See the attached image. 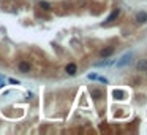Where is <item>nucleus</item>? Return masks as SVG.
I'll list each match as a JSON object with an SVG mask.
<instances>
[{"label": "nucleus", "instance_id": "f257e3e1", "mask_svg": "<svg viewBox=\"0 0 147 135\" xmlns=\"http://www.w3.org/2000/svg\"><path fill=\"white\" fill-rule=\"evenodd\" d=\"M131 60H133V52H125V54L120 57L119 60H117L116 67L117 69H123V67H127L131 64Z\"/></svg>", "mask_w": 147, "mask_h": 135}, {"label": "nucleus", "instance_id": "f03ea898", "mask_svg": "<svg viewBox=\"0 0 147 135\" xmlns=\"http://www.w3.org/2000/svg\"><path fill=\"white\" fill-rule=\"evenodd\" d=\"M134 21L139 22V24L147 22V13H146V11H138V13L134 14Z\"/></svg>", "mask_w": 147, "mask_h": 135}, {"label": "nucleus", "instance_id": "7ed1b4c3", "mask_svg": "<svg viewBox=\"0 0 147 135\" xmlns=\"http://www.w3.org/2000/svg\"><path fill=\"white\" fill-rule=\"evenodd\" d=\"M114 54V48H104L100 51V57H103V59H108V57H111V56Z\"/></svg>", "mask_w": 147, "mask_h": 135}, {"label": "nucleus", "instance_id": "20e7f679", "mask_svg": "<svg viewBox=\"0 0 147 135\" xmlns=\"http://www.w3.org/2000/svg\"><path fill=\"white\" fill-rule=\"evenodd\" d=\"M119 14H120V11L119 10H114L112 13L109 14V16L106 17V19H104V24H111V22H114L117 19V17H119Z\"/></svg>", "mask_w": 147, "mask_h": 135}, {"label": "nucleus", "instance_id": "39448f33", "mask_svg": "<svg viewBox=\"0 0 147 135\" xmlns=\"http://www.w3.org/2000/svg\"><path fill=\"white\" fill-rule=\"evenodd\" d=\"M17 69H19V72L21 73H29L30 72V64L29 62H25V60H22V62H19V65H17Z\"/></svg>", "mask_w": 147, "mask_h": 135}, {"label": "nucleus", "instance_id": "423d86ee", "mask_svg": "<svg viewBox=\"0 0 147 135\" xmlns=\"http://www.w3.org/2000/svg\"><path fill=\"white\" fill-rule=\"evenodd\" d=\"M65 72L68 73L70 76L76 75V72H78V67H76V64H68V65L65 67Z\"/></svg>", "mask_w": 147, "mask_h": 135}, {"label": "nucleus", "instance_id": "0eeeda50", "mask_svg": "<svg viewBox=\"0 0 147 135\" xmlns=\"http://www.w3.org/2000/svg\"><path fill=\"white\" fill-rule=\"evenodd\" d=\"M136 69H138V72H147V59H141L136 64Z\"/></svg>", "mask_w": 147, "mask_h": 135}, {"label": "nucleus", "instance_id": "6e6552de", "mask_svg": "<svg viewBox=\"0 0 147 135\" xmlns=\"http://www.w3.org/2000/svg\"><path fill=\"white\" fill-rule=\"evenodd\" d=\"M90 94H92V97L95 99V100H100V99H101V91L100 89H90Z\"/></svg>", "mask_w": 147, "mask_h": 135}, {"label": "nucleus", "instance_id": "1a4fd4ad", "mask_svg": "<svg viewBox=\"0 0 147 135\" xmlns=\"http://www.w3.org/2000/svg\"><path fill=\"white\" fill-rule=\"evenodd\" d=\"M40 7L41 8H43V10H45V11H49V10H51V3H48V2H40Z\"/></svg>", "mask_w": 147, "mask_h": 135}, {"label": "nucleus", "instance_id": "9d476101", "mask_svg": "<svg viewBox=\"0 0 147 135\" xmlns=\"http://www.w3.org/2000/svg\"><path fill=\"white\" fill-rule=\"evenodd\" d=\"M114 95H116V99H125V92H122V91H114Z\"/></svg>", "mask_w": 147, "mask_h": 135}, {"label": "nucleus", "instance_id": "9b49d317", "mask_svg": "<svg viewBox=\"0 0 147 135\" xmlns=\"http://www.w3.org/2000/svg\"><path fill=\"white\" fill-rule=\"evenodd\" d=\"M96 80H100V81H101V83L108 84V80H106V78H104V76H98V78H96Z\"/></svg>", "mask_w": 147, "mask_h": 135}, {"label": "nucleus", "instance_id": "f8f14e48", "mask_svg": "<svg viewBox=\"0 0 147 135\" xmlns=\"http://www.w3.org/2000/svg\"><path fill=\"white\" fill-rule=\"evenodd\" d=\"M96 78H98L96 73H90V75H89V80H96Z\"/></svg>", "mask_w": 147, "mask_h": 135}, {"label": "nucleus", "instance_id": "ddd939ff", "mask_svg": "<svg viewBox=\"0 0 147 135\" xmlns=\"http://www.w3.org/2000/svg\"><path fill=\"white\" fill-rule=\"evenodd\" d=\"M8 81H10L11 84H19V81H17V80H14V78H10Z\"/></svg>", "mask_w": 147, "mask_h": 135}, {"label": "nucleus", "instance_id": "4468645a", "mask_svg": "<svg viewBox=\"0 0 147 135\" xmlns=\"http://www.w3.org/2000/svg\"><path fill=\"white\" fill-rule=\"evenodd\" d=\"M5 84V80H3V76H0V87H3Z\"/></svg>", "mask_w": 147, "mask_h": 135}, {"label": "nucleus", "instance_id": "2eb2a0df", "mask_svg": "<svg viewBox=\"0 0 147 135\" xmlns=\"http://www.w3.org/2000/svg\"><path fill=\"white\" fill-rule=\"evenodd\" d=\"M146 73H147V72H146Z\"/></svg>", "mask_w": 147, "mask_h": 135}]
</instances>
